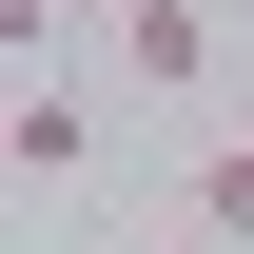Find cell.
<instances>
[{"mask_svg": "<svg viewBox=\"0 0 254 254\" xmlns=\"http://www.w3.org/2000/svg\"><path fill=\"white\" fill-rule=\"evenodd\" d=\"M137 20V0H20V59H39V39H118Z\"/></svg>", "mask_w": 254, "mask_h": 254, "instance_id": "4", "label": "cell"}, {"mask_svg": "<svg viewBox=\"0 0 254 254\" xmlns=\"http://www.w3.org/2000/svg\"><path fill=\"white\" fill-rule=\"evenodd\" d=\"M157 254H215V235H157Z\"/></svg>", "mask_w": 254, "mask_h": 254, "instance_id": "5", "label": "cell"}, {"mask_svg": "<svg viewBox=\"0 0 254 254\" xmlns=\"http://www.w3.org/2000/svg\"><path fill=\"white\" fill-rule=\"evenodd\" d=\"M195 235H215V254H254V137H215V157H195Z\"/></svg>", "mask_w": 254, "mask_h": 254, "instance_id": "3", "label": "cell"}, {"mask_svg": "<svg viewBox=\"0 0 254 254\" xmlns=\"http://www.w3.org/2000/svg\"><path fill=\"white\" fill-rule=\"evenodd\" d=\"M118 59H137V78H195V59H215V20H195V0H137V20H118Z\"/></svg>", "mask_w": 254, "mask_h": 254, "instance_id": "2", "label": "cell"}, {"mask_svg": "<svg viewBox=\"0 0 254 254\" xmlns=\"http://www.w3.org/2000/svg\"><path fill=\"white\" fill-rule=\"evenodd\" d=\"M0 157H20V176H39V195H59V176H78V157H98V137H78V98H59V78H20V118H0Z\"/></svg>", "mask_w": 254, "mask_h": 254, "instance_id": "1", "label": "cell"}]
</instances>
